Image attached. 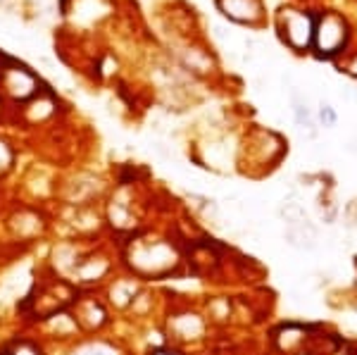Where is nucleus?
<instances>
[{
	"label": "nucleus",
	"mask_w": 357,
	"mask_h": 355,
	"mask_svg": "<svg viewBox=\"0 0 357 355\" xmlns=\"http://www.w3.org/2000/svg\"><path fill=\"white\" fill-rule=\"evenodd\" d=\"M122 265L138 282H160L181 272L183 255L172 239L136 232L122 243Z\"/></svg>",
	"instance_id": "1"
},
{
	"label": "nucleus",
	"mask_w": 357,
	"mask_h": 355,
	"mask_svg": "<svg viewBox=\"0 0 357 355\" xmlns=\"http://www.w3.org/2000/svg\"><path fill=\"white\" fill-rule=\"evenodd\" d=\"M77 296H79L77 286L69 282V279L53 272L48 279H38L36 286H33V291L26 296L24 305L29 308V312H31L33 319L45 322V319L53 317V315L69 310L72 303L77 301Z\"/></svg>",
	"instance_id": "2"
},
{
	"label": "nucleus",
	"mask_w": 357,
	"mask_h": 355,
	"mask_svg": "<svg viewBox=\"0 0 357 355\" xmlns=\"http://www.w3.org/2000/svg\"><path fill=\"white\" fill-rule=\"evenodd\" d=\"M348 43V24L341 15L324 13L319 20H314V33H312V48L319 57H336L343 53Z\"/></svg>",
	"instance_id": "3"
},
{
	"label": "nucleus",
	"mask_w": 357,
	"mask_h": 355,
	"mask_svg": "<svg viewBox=\"0 0 357 355\" xmlns=\"http://www.w3.org/2000/svg\"><path fill=\"white\" fill-rule=\"evenodd\" d=\"M281 217H284V239L289 241L293 248L301 250H312L317 241H319V232H317L314 222L310 220V215L305 213L301 203H286L281 208Z\"/></svg>",
	"instance_id": "4"
},
{
	"label": "nucleus",
	"mask_w": 357,
	"mask_h": 355,
	"mask_svg": "<svg viewBox=\"0 0 357 355\" xmlns=\"http://www.w3.org/2000/svg\"><path fill=\"white\" fill-rule=\"evenodd\" d=\"M74 322L79 327V334L84 336H98L110 322V310H107V303L100 301L98 296H77V301L69 308Z\"/></svg>",
	"instance_id": "5"
},
{
	"label": "nucleus",
	"mask_w": 357,
	"mask_h": 355,
	"mask_svg": "<svg viewBox=\"0 0 357 355\" xmlns=\"http://www.w3.org/2000/svg\"><path fill=\"white\" fill-rule=\"evenodd\" d=\"M245 158L252 160L250 167H267V172L276 167L281 158H284V141L281 136H276L274 131L257 129L252 131V136H248L245 141Z\"/></svg>",
	"instance_id": "6"
},
{
	"label": "nucleus",
	"mask_w": 357,
	"mask_h": 355,
	"mask_svg": "<svg viewBox=\"0 0 357 355\" xmlns=\"http://www.w3.org/2000/svg\"><path fill=\"white\" fill-rule=\"evenodd\" d=\"M207 322L205 315L195 312V310H178L172 312L167 319V336L174 346H186V343L203 341L207 334Z\"/></svg>",
	"instance_id": "7"
},
{
	"label": "nucleus",
	"mask_w": 357,
	"mask_h": 355,
	"mask_svg": "<svg viewBox=\"0 0 357 355\" xmlns=\"http://www.w3.org/2000/svg\"><path fill=\"white\" fill-rule=\"evenodd\" d=\"M279 29L284 41L293 50L312 48V33H314L312 15L303 13V10H284V15L279 20Z\"/></svg>",
	"instance_id": "8"
},
{
	"label": "nucleus",
	"mask_w": 357,
	"mask_h": 355,
	"mask_svg": "<svg viewBox=\"0 0 357 355\" xmlns=\"http://www.w3.org/2000/svg\"><path fill=\"white\" fill-rule=\"evenodd\" d=\"M138 296H141V282L131 277V274H126L122 279H114L110 289H107V303L112 308H119V310H126V308L134 305Z\"/></svg>",
	"instance_id": "9"
},
{
	"label": "nucleus",
	"mask_w": 357,
	"mask_h": 355,
	"mask_svg": "<svg viewBox=\"0 0 357 355\" xmlns=\"http://www.w3.org/2000/svg\"><path fill=\"white\" fill-rule=\"evenodd\" d=\"M67 355H122V348L105 336H84L69 348Z\"/></svg>",
	"instance_id": "10"
},
{
	"label": "nucleus",
	"mask_w": 357,
	"mask_h": 355,
	"mask_svg": "<svg viewBox=\"0 0 357 355\" xmlns=\"http://www.w3.org/2000/svg\"><path fill=\"white\" fill-rule=\"evenodd\" d=\"M222 8V13L231 17L234 22L241 24H252L255 17H260V5L257 0H217Z\"/></svg>",
	"instance_id": "11"
},
{
	"label": "nucleus",
	"mask_w": 357,
	"mask_h": 355,
	"mask_svg": "<svg viewBox=\"0 0 357 355\" xmlns=\"http://www.w3.org/2000/svg\"><path fill=\"white\" fill-rule=\"evenodd\" d=\"M10 355H45L43 346L36 339H29V336H17V339L8 346Z\"/></svg>",
	"instance_id": "12"
},
{
	"label": "nucleus",
	"mask_w": 357,
	"mask_h": 355,
	"mask_svg": "<svg viewBox=\"0 0 357 355\" xmlns=\"http://www.w3.org/2000/svg\"><path fill=\"white\" fill-rule=\"evenodd\" d=\"M13 165H15V153H13V148H10L5 141H0V176L8 174V172L13 169Z\"/></svg>",
	"instance_id": "13"
},
{
	"label": "nucleus",
	"mask_w": 357,
	"mask_h": 355,
	"mask_svg": "<svg viewBox=\"0 0 357 355\" xmlns=\"http://www.w3.org/2000/svg\"><path fill=\"white\" fill-rule=\"evenodd\" d=\"M319 119H321V124H324V127H333V124L338 122L336 110H333L331 105H321L319 107Z\"/></svg>",
	"instance_id": "14"
},
{
	"label": "nucleus",
	"mask_w": 357,
	"mask_h": 355,
	"mask_svg": "<svg viewBox=\"0 0 357 355\" xmlns=\"http://www.w3.org/2000/svg\"><path fill=\"white\" fill-rule=\"evenodd\" d=\"M146 355H186L181 351V348H176V346H158V348H153L151 353H146Z\"/></svg>",
	"instance_id": "15"
},
{
	"label": "nucleus",
	"mask_w": 357,
	"mask_h": 355,
	"mask_svg": "<svg viewBox=\"0 0 357 355\" xmlns=\"http://www.w3.org/2000/svg\"><path fill=\"white\" fill-rule=\"evenodd\" d=\"M0 355H10V353H8V348H3V351H0Z\"/></svg>",
	"instance_id": "16"
}]
</instances>
